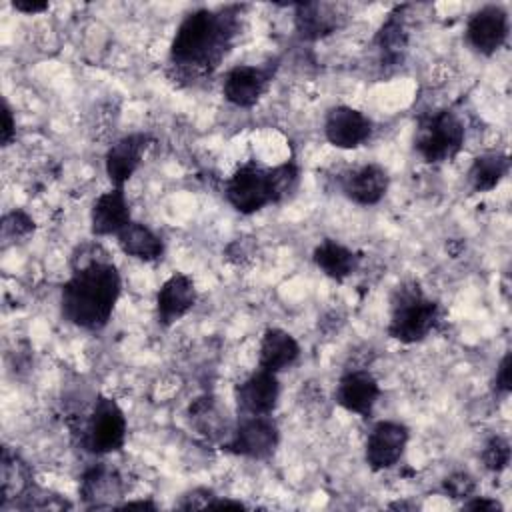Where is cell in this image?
I'll list each match as a JSON object with an SVG mask.
<instances>
[{
	"label": "cell",
	"mask_w": 512,
	"mask_h": 512,
	"mask_svg": "<svg viewBox=\"0 0 512 512\" xmlns=\"http://www.w3.org/2000/svg\"><path fill=\"white\" fill-rule=\"evenodd\" d=\"M240 4L198 8L182 18L168 50L174 80L194 84L210 78L232 50L242 28Z\"/></svg>",
	"instance_id": "1"
},
{
	"label": "cell",
	"mask_w": 512,
	"mask_h": 512,
	"mask_svg": "<svg viewBox=\"0 0 512 512\" xmlns=\"http://www.w3.org/2000/svg\"><path fill=\"white\" fill-rule=\"evenodd\" d=\"M120 292L122 278L110 258L74 268L60 290L62 316L76 328L98 332L108 324Z\"/></svg>",
	"instance_id": "2"
},
{
	"label": "cell",
	"mask_w": 512,
	"mask_h": 512,
	"mask_svg": "<svg viewBox=\"0 0 512 512\" xmlns=\"http://www.w3.org/2000/svg\"><path fill=\"white\" fill-rule=\"evenodd\" d=\"M442 322V306L424 294L416 280L398 284L390 298V318L386 332L400 344L426 340Z\"/></svg>",
	"instance_id": "3"
},
{
	"label": "cell",
	"mask_w": 512,
	"mask_h": 512,
	"mask_svg": "<svg viewBox=\"0 0 512 512\" xmlns=\"http://www.w3.org/2000/svg\"><path fill=\"white\" fill-rule=\"evenodd\" d=\"M70 430L82 450L106 456L120 452L126 444L128 422L118 402L106 394H96L92 406L70 422Z\"/></svg>",
	"instance_id": "4"
},
{
	"label": "cell",
	"mask_w": 512,
	"mask_h": 512,
	"mask_svg": "<svg viewBox=\"0 0 512 512\" xmlns=\"http://www.w3.org/2000/svg\"><path fill=\"white\" fill-rule=\"evenodd\" d=\"M466 142V128L462 118L450 110L440 108L418 118L414 130V150L428 164H442L454 160Z\"/></svg>",
	"instance_id": "5"
},
{
	"label": "cell",
	"mask_w": 512,
	"mask_h": 512,
	"mask_svg": "<svg viewBox=\"0 0 512 512\" xmlns=\"http://www.w3.org/2000/svg\"><path fill=\"white\" fill-rule=\"evenodd\" d=\"M280 444V428L270 416H238L228 440L220 450L250 458V460H268L274 456Z\"/></svg>",
	"instance_id": "6"
},
{
	"label": "cell",
	"mask_w": 512,
	"mask_h": 512,
	"mask_svg": "<svg viewBox=\"0 0 512 512\" xmlns=\"http://www.w3.org/2000/svg\"><path fill=\"white\" fill-rule=\"evenodd\" d=\"M224 196L228 204L244 216L256 214L262 208L274 204L268 168L254 160L244 162L224 182Z\"/></svg>",
	"instance_id": "7"
},
{
	"label": "cell",
	"mask_w": 512,
	"mask_h": 512,
	"mask_svg": "<svg viewBox=\"0 0 512 512\" xmlns=\"http://www.w3.org/2000/svg\"><path fill=\"white\" fill-rule=\"evenodd\" d=\"M276 60L266 62L262 66L252 64H238L230 68L222 78V94L224 98L238 108H252L256 106L262 96L268 92L274 74H276Z\"/></svg>",
	"instance_id": "8"
},
{
	"label": "cell",
	"mask_w": 512,
	"mask_h": 512,
	"mask_svg": "<svg viewBox=\"0 0 512 512\" xmlns=\"http://www.w3.org/2000/svg\"><path fill=\"white\" fill-rule=\"evenodd\" d=\"M510 16L500 4H486L470 14L464 30L468 46L480 56L496 54L508 40Z\"/></svg>",
	"instance_id": "9"
},
{
	"label": "cell",
	"mask_w": 512,
	"mask_h": 512,
	"mask_svg": "<svg viewBox=\"0 0 512 512\" xmlns=\"http://www.w3.org/2000/svg\"><path fill=\"white\" fill-rule=\"evenodd\" d=\"M410 428L398 420H380L376 422L366 438L364 458L370 470L382 472L394 468L408 446Z\"/></svg>",
	"instance_id": "10"
},
{
	"label": "cell",
	"mask_w": 512,
	"mask_h": 512,
	"mask_svg": "<svg viewBox=\"0 0 512 512\" xmlns=\"http://www.w3.org/2000/svg\"><path fill=\"white\" fill-rule=\"evenodd\" d=\"M408 10L410 4H398L394 6L386 20L380 24L372 46L376 52V60L382 72H392L398 66L404 64L408 44H410V32H408Z\"/></svg>",
	"instance_id": "11"
},
{
	"label": "cell",
	"mask_w": 512,
	"mask_h": 512,
	"mask_svg": "<svg viewBox=\"0 0 512 512\" xmlns=\"http://www.w3.org/2000/svg\"><path fill=\"white\" fill-rule=\"evenodd\" d=\"M372 132L374 124L370 116H366L362 110L354 106L338 104L326 112L324 138L334 148L356 150L372 138Z\"/></svg>",
	"instance_id": "12"
},
{
	"label": "cell",
	"mask_w": 512,
	"mask_h": 512,
	"mask_svg": "<svg viewBox=\"0 0 512 512\" xmlns=\"http://www.w3.org/2000/svg\"><path fill=\"white\" fill-rule=\"evenodd\" d=\"M238 416H270L280 400L278 374L254 370L234 388Z\"/></svg>",
	"instance_id": "13"
},
{
	"label": "cell",
	"mask_w": 512,
	"mask_h": 512,
	"mask_svg": "<svg viewBox=\"0 0 512 512\" xmlns=\"http://www.w3.org/2000/svg\"><path fill=\"white\" fill-rule=\"evenodd\" d=\"M186 416H188L190 428L200 438H204L206 442L218 444V446H222L228 440V436L236 424V420L230 416V410L226 408V404H222V400L214 394H202V396L194 398L188 404Z\"/></svg>",
	"instance_id": "14"
},
{
	"label": "cell",
	"mask_w": 512,
	"mask_h": 512,
	"mask_svg": "<svg viewBox=\"0 0 512 512\" xmlns=\"http://www.w3.org/2000/svg\"><path fill=\"white\" fill-rule=\"evenodd\" d=\"M382 396V388L372 372L362 368L346 370L336 384L334 400L340 408L350 414L368 418L374 412L378 398Z\"/></svg>",
	"instance_id": "15"
},
{
	"label": "cell",
	"mask_w": 512,
	"mask_h": 512,
	"mask_svg": "<svg viewBox=\"0 0 512 512\" xmlns=\"http://www.w3.org/2000/svg\"><path fill=\"white\" fill-rule=\"evenodd\" d=\"M150 144L152 136L148 132H132L110 144L104 156V170L112 188H124V184L140 168Z\"/></svg>",
	"instance_id": "16"
},
{
	"label": "cell",
	"mask_w": 512,
	"mask_h": 512,
	"mask_svg": "<svg viewBox=\"0 0 512 512\" xmlns=\"http://www.w3.org/2000/svg\"><path fill=\"white\" fill-rule=\"evenodd\" d=\"M126 484L120 472L108 464H94L84 470L78 486L80 500L88 510L116 508L120 498H124Z\"/></svg>",
	"instance_id": "17"
},
{
	"label": "cell",
	"mask_w": 512,
	"mask_h": 512,
	"mask_svg": "<svg viewBox=\"0 0 512 512\" xmlns=\"http://www.w3.org/2000/svg\"><path fill=\"white\" fill-rule=\"evenodd\" d=\"M340 192L358 206L378 204L390 186V176L380 164H362L346 170L340 180Z\"/></svg>",
	"instance_id": "18"
},
{
	"label": "cell",
	"mask_w": 512,
	"mask_h": 512,
	"mask_svg": "<svg viewBox=\"0 0 512 512\" xmlns=\"http://www.w3.org/2000/svg\"><path fill=\"white\" fill-rule=\"evenodd\" d=\"M198 300L194 280L188 274L176 272L166 278L156 292V316L162 326H172L184 318Z\"/></svg>",
	"instance_id": "19"
},
{
	"label": "cell",
	"mask_w": 512,
	"mask_h": 512,
	"mask_svg": "<svg viewBox=\"0 0 512 512\" xmlns=\"http://www.w3.org/2000/svg\"><path fill=\"white\" fill-rule=\"evenodd\" d=\"M344 16L336 4L298 2L294 4V30L304 42H316L334 34L342 26Z\"/></svg>",
	"instance_id": "20"
},
{
	"label": "cell",
	"mask_w": 512,
	"mask_h": 512,
	"mask_svg": "<svg viewBox=\"0 0 512 512\" xmlns=\"http://www.w3.org/2000/svg\"><path fill=\"white\" fill-rule=\"evenodd\" d=\"M130 222L132 214L124 188L102 192L90 208V232L94 236H116Z\"/></svg>",
	"instance_id": "21"
},
{
	"label": "cell",
	"mask_w": 512,
	"mask_h": 512,
	"mask_svg": "<svg viewBox=\"0 0 512 512\" xmlns=\"http://www.w3.org/2000/svg\"><path fill=\"white\" fill-rule=\"evenodd\" d=\"M34 484L32 464L18 450L4 446L0 456V508L12 506Z\"/></svg>",
	"instance_id": "22"
},
{
	"label": "cell",
	"mask_w": 512,
	"mask_h": 512,
	"mask_svg": "<svg viewBox=\"0 0 512 512\" xmlns=\"http://www.w3.org/2000/svg\"><path fill=\"white\" fill-rule=\"evenodd\" d=\"M300 358L298 340L284 328H266L258 346V368L280 374Z\"/></svg>",
	"instance_id": "23"
},
{
	"label": "cell",
	"mask_w": 512,
	"mask_h": 512,
	"mask_svg": "<svg viewBox=\"0 0 512 512\" xmlns=\"http://www.w3.org/2000/svg\"><path fill=\"white\" fill-rule=\"evenodd\" d=\"M360 260V252L332 238H324L312 250V262L316 264V268L336 282H344L346 278H350L358 270Z\"/></svg>",
	"instance_id": "24"
},
{
	"label": "cell",
	"mask_w": 512,
	"mask_h": 512,
	"mask_svg": "<svg viewBox=\"0 0 512 512\" xmlns=\"http://www.w3.org/2000/svg\"><path fill=\"white\" fill-rule=\"evenodd\" d=\"M116 242L126 256L142 262H156L164 256V240L152 228L136 220L116 234Z\"/></svg>",
	"instance_id": "25"
},
{
	"label": "cell",
	"mask_w": 512,
	"mask_h": 512,
	"mask_svg": "<svg viewBox=\"0 0 512 512\" xmlns=\"http://www.w3.org/2000/svg\"><path fill=\"white\" fill-rule=\"evenodd\" d=\"M510 172V156L506 152H484L476 156L468 168L466 180L472 192L484 194L494 190Z\"/></svg>",
	"instance_id": "26"
},
{
	"label": "cell",
	"mask_w": 512,
	"mask_h": 512,
	"mask_svg": "<svg viewBox=\"0 0 512 512\" xmlns=\"http://www.w3.org/2000/svg\"><path fill=\"white\" fill-rule=\"evenodd\" d=\"M270 172V184H272V198L274 204H282L290 200L298 186H300V168L294 160H286L282 164H276L268 168Z\"/></svg>",
	"instance_id": "27"
},
{
	"label": "cell",
	"mask_w": 512,
	"mask_h": 512,
	"mask_svg": "<svg viewBox=\"0 0 512 512\" xmlns=\"http://www.w3.org/2000/svg\"><path fill=\"white\" fill-rule=\"evenodd\" d=\"M0 230H2L4 246H8V244H16V242H22L28 236H32L36 230V222L28 212L14 208L2 216Z\"/></svg>",
	"instance_id": "28"
},
{
	"label": "cell",
	"mask_w": 512,
	"mask_h": 512,
	"mask_svg": "<svg viewBox=\"0 0 512 512\" xmlns=\"http://www.w3.org/2000/svg\"><path fill=\"white\" fill-rule=\"evenodd\" d=\"M12 506L18 508V510H64V508H72V504L64 496L54 494V492L44 490V488H38L36 484L24 496H20Z\"/></svg>",
	"instance_id": "29"
},
{
	"label": "cell",
	"mask_w": 512,
	"mask_h": 512,
	"mask_svg": "<svg viewBox=\"0 0 512 512\" xmlns=\"http://www.w3.org/2000/svg\"><path fill=\"white\" fill-rule=\"evenodd\" d=\"M480 460L488 472H504L510 464V442L504 436H490L480 452Z\"/></svg>",
	"instance_id": "30"
},
{
	"label": "cell",
	"mask_w": 512,
	"mask_h": 512,
	"mask_svg": "<svg viewBox=\"0 0 512 512\" xmlns=\"http://www.w3.org/2000/svg\"><path fill=\"white\" fill-rule=\"evenodd\" d=\"M442 494L450 500H468L470 496L476 494L478 490V482L476 478L466 472V470H456L452 474H448L444 480H442V486H440Z\"/></svg>",
	"instance_id": "31"
},
{
	"label": "cell",
	"mask_w": 512,
	"mask_h": 512,
	"mask_svg": "<svg viewBox=\"0 0 512 512\" xmlns=\"http://www.w3.org/2000/svg\"><path fill=\"white\" fill-rule=\"evenodd\" d=\"M218 494L212 490V488H206V486H198V488H192L188 492H184L176 504V508L180 510H198V508H210V504L214 502Z\"/></svg>",
	"instance_id": "32"
},
{
	"label": "cell",
	"mask_w": 512,
	"mask_h": 512,
	"mask_svg": "<svg viewBox=\"0 0 512 512\" xmlns=\"http://www.w3.org/2000/svg\"><path fill=\"white\" fill-rule=\"evenodd\" d=\"M510 368H512V356H510V352H506L502 356V360L498 362V368H496V374H494V380H492V392L500 398H506L512 390Z\"/></svg>",
	"instance_id": "33"
},
{
	"label": "cell",
	"mask_w": 512,
	"mask_h": 512,
	"mask_svg": "<svg viewBox=\"0 0 512 512\" xmlns=\"http://www.w3.org/2000/svg\"><path fill=\"white\" fill-rule=\"evenodd\" d=\"M16 138V118L6 98H2V130H0V142L2 146H10Z\"/></svg>",
	"instance_id": "34"
},
{
	"label": "cell",
	"mask_w": 512,
	"mask_h": 512,
	"mask_svg": "<svg viewBox=\"0 0 512 512\" xmlns=\"http://www.w3.org/2000/svg\"><path fill=\"white\" fill-rule=\"evenodd\" d=\"M462 510H474V512H502L504 506L490 496H470L468 500L462 502Z\"/></svg>",
	"instance_id": "35"
},
{
	"label": "cell",
	"mask_w": 512,
	"mask_h": 512,
	"mask_svg": "<svg viewBox=\"0 0 512 512\" xmlns=\"http://www.w3.org/2000/svg\"><path fill=\"white\" fill-rule=\"evenodd\" d=\"M12 8L22 12V14H28V16H34V14H42L50 8V2L46 0H14L12 2Z\"/></svg>",
	"instance_id": "36"
},
{
	"label": "cell",
	"mask_w": 512,
	"mask_h": 512,
	"mask_svg": "<svg viewBox=\"0 0 512 512\" xmlns=\"http://www.w3.org/2000/svg\"><path fill=\"white\" fill-rule=\"evenodd\" d=\"M116 508L118 510H132V508H138V510H158V504H154L152 500H128V502H120Z\"/></svg>",
	"instance_id": "37"
},
{
	"label": "cell",
	"mask_w": 512,
	"mask_h": 512,
	"mask_svg": "<svg viewBox=\"0 0 512 512\" xmlns=\"http://www.w3.org/2000/svg\"><path fill=\"white\" fill-rule=\"evenodd\" d=\"M210 508H236V510H244L246 504L240 500H232L228 496H216L214 502L210 504Z\"/></svg>",
	"instance_id": "38"
},
{
	"label": "cell",
	"mask_w": 512,
	"mask_h": 512,
	"mask_svg": "<svg viewBox=\"0 0 512 512\" xmlns=\"http://www.w3.org/2000/svg\"><path fill=\"white\" fill-rule=\"evenodd\" d=\"M388 508H392V510H416L418 506L408 504V502H392V504H388Z\"/></svg>",
	"instance_id": "39"
}]
</instances>
